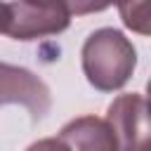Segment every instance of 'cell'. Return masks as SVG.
<instances>
[{
  "label": "cell",
  "mask_w": 151,
  "mask_h": 151,
  "mask_svg": "<svg viewBox=\"0 0 151 151\" xmlns=\"http://www.w3.org/2000/svg\"><path fill=\"white\" fill-rule=\"evenodd\" d=\"M5 104H21L33 120H40L52 109V92L33 71L0 61V106Z\"/></svg>",
  "instance_id": "cell-4"
},
{
  "label": "cell",
  "mask_w": 151,
  "mask_h": 151,
  "mask_svg": "<svg viewBox=\"0 0 151 151\" xmlns=\"http://www.w3.org/2000/svg\"><path fill=\"white\" fill-rule=\"evenodd\" d=\"M71 26V12L59 5L12 0L5 2L2 33L14 40H38L47 35H59Z\"/></svg>",
  "instance_id": "cell-2"
},
{
  "label": "cell",
  "mask_w": 151,
  "mask_h": 151,
  "mask_svg": "<svg viewBox=\"0 0 151 151\" xmlns=\"http://www.w3.org/2000/svg\"><path fill=\"white\" fill-rule=\"evenodd\" d=\"M123 0H68V12L71 17H83V14H94V12H104L111 5H120Z\"/></svg>",
  "instance_id": "cell-7"
},
{
  "label": "cell",
  "mask_w": 151,
  "mask_h": 151,
  "mask_svg": "<svg viewBox=\"0 0 151 151\" xmlns=\"http://www.w3.org/2000/svg\"><path fill=\"white\" fill-rule=\"evenodd\" d=\"M118 12L130 31L149 35V0H123L118 5Z\"/></svg>",
  "instance_id": "cell-6"
},
{
  "label": "cell",
  "mask_w": 151,
  "mask_h": 151,
  "mask_svg": "<svg viewBox=\"0 0 151 151\" xmlns=\"http://www.w3.org/2000/svg\"><path fill=\"white\" fill-rule=\"evenodd\" d=\"M106 125L116 137L118 151H146L149 146V104L142 94H120L106 111Z\"/></svg>",
  "instance_id": "cell-3"
},
{
  "label": "cell",
  "mask_w": 151,
  "mask_h": 151,
  "mask_svg": "<svg viewBox=\"0 0 151 151\" xmlns=\"http://www.w3.org/2000/svg\"><path fill=\"white\" fill-rule=\"evenodd\" d=\"M26 151H71L59 137H45V139H38L33 142Z\"/></svg>",
  "instance_id": "cell-8"
},
{
  "label": "cell",
  "mask_w": 151,
  "mask_h": 151,
  "mask_svg": "<svg viewBox=\"0 0 151 151\" xmlns=\"http://www.w3.org/2000/svg\"><path fill=\"white\" fill-rule=\"evenodd\" d=\"M57 137L71 151H118L111 127L97 116H80L68 120Z\"/></svg>",
  "instance_id": "cell-5"
},
{
  "label": "cell",
  "mask_w": 151,
  "mask_h": 151,
  "mask_svg": "<svg viewBox=\"0 0 151 151\" xmlns=\"http://www.w3.org/2000/svg\"><path fill=\"white\" fill-rule=\"evenodd\" d=\"M83 73L99 92H116L127 85L137 66V50L118 28H97L80 50Z\"/></svg>",
  "instance_id": "cell-1"
},
{
  "label": "cell",
  "mask_w": 151,
  "mask_h": 151,
  "mask_svg": "<svg viewBox=\"0 0 151 151\" xmlns=\"http://www.w3.org/2000/svg\"><path fill=\"white\" fill-rule=\"evenodd\" d=\"M2 21H5V2H0V33H2Z\"/></svg>",
  "instance_id": "cell-9"
}]
</instances>
